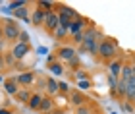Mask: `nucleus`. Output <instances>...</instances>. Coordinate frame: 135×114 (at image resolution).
Returning <instances> with one entry per match:
<instances>
[{
	"instance_id": "2eb2a0df",
	"label": "nucleus",
	"mask_w": 135,
	"mask_h": 114,
	"mask_svg": "<svg viewBox=\"0 0 135 114\" xmlns=\"http://www.w3.org/2000/svg\"><path fill=\"white\" fill-rule=\"evenodd\" d=\"M42 99H45V97H42L41 93H33V97H31V101L27 103V106H29L31 110H39V108H41V103H42Z\"/></svg>"
},
{
	"instance_id": "1a4fd4ad",
	"label": "nucleus",
	"mask_w": 135,
	"mask_h": 114,
	"mask_svg": "<svg viewBox=\"0 0 135 114\" xmlns=\"http://www.w3.org/2000/svg\"><path fill=\"white\" fill-rule=\"evenodd\" d=\"M85 101H87V99L83 97L81 91H77V89H75V91H70V103L75 106V108H79V106H85Z\"/></svg>"
},
{
	"instance_id": "aec40b11",
	"label": "nucleus",
	"mask_w": 135,
	"mask_h": 114,
	"mask_svg": "<svg viewBox=\"0 0 135 114\" xmlns=\"http://www.w3.org/2000/svg\"><path fill=\"white\" fill-rule=\"evenodd\" d=\"M37 6H39V10H42V12H54L52 8H54V2H50V0H39L37 2Z\"/></svg>"
},
{
	"instance_id": "58836bf2",
	"label": "nucleus",
	"mask_w": 135,
	"mask_h": 114,
	"mask_svg": "<svg viewBox=\"0 0 135 114\" xmlns=\"http://www.w3.org/2000/svg\"><path fill=\"white\" fill-rule=\"evenodd\" d=\"M52 114H66V112H64V110H54Z\"/></svg>"
},
{
	"instance_id": "4c0bfd02",
	"label": "nucleus",
	"mask_w": 135,
	"mask_h": 114,
	"mask_svg": "<svg viewBox=\"0 0 135 114\" xmlns=\"http://www.w3.org/2000/svg\"><path fill=\"white\" fill-rule=\"evenodd\" d=\"M2 50H4V43L0 41V54H2Z\"/></svg>"
},
{
	"instance_id": "6e6552de",
	"label": "nucleus",
	"mask_w": 135,
	"mask_h": 114,
	"mask_svg": "<svg viewBox=\"0 0 135 114\" xmlns=\"http://www.w3.org/2000/svg\"><path fill=\"white\" fill-rule=\"evenodd\" d=\"M99 41L97 39H93V41H83L81 45H79V50H87V52H91V54H99Z\"/></svg>"
},
{
	"instance_id": "412c9836",
	"label": "nucleus",
	"mask_w": 135,
	"mask_h": 114,
	"mask_svg": "<svg viewBox=\"0 0 135 114\" xmlns=\"http://www.w3.org/2000/svg\"><path fill=\"white\" fill-rule=\"evenodd\" d=\"M48 70H50V74H54V75H62L64 74V66H62V62H54V64H50L48 66Z\"/></svg>"
},
{
	"instance_id": "f257e3e1",
	"label": "nucleus",
	"mask_w": 135,
	"mask_h": 114,
	"mask_svg": "<svg viewBox=\"0 0 135 114\" xmlns=\"http://www.w3.org/2000/svg\"><path fill=\"white\" fill-rule=\"evenodd\" d=\"M4 39L6 41H14V43H17V39H20V33H21V27L20 23H17L16 20H4Z\"/></svg>"
},
{
	"instance_id": "4468645a",
	"label": "nucleus",
	"mask_w": 135,
	"mask_h": 114,
	"mask_svg": "<svg viewBox=\"0 0 135 114\" xmlns=\"http://www.w3.org/2000/svg\"><path fill=\"white\" fill-rule=\"evenodd\" d=\"M122 68H124V64H122L120 60H112V62H110V66H108V70H110V75H114V77H118V79H120Z\"/></svg>"
},
{
	"instance_id": "20e7f679",
	"label": "nucleus",
	"mask_w": 135,
	"mask_h": 114,
	"mask_svg": "<svg viewBox=\"0 0 135 114\" xmlns=\"http://www.w3.org/2000/svg\"><path fill=\"white\" fill-rule=\"evenodd\" d=\"M45 27L48 29V31H52V33L60 27V16H58V12H48V14H46Z\"/></svg>"
},
{
	"instance_id": "7c9ffc66",
	"label": "nucleus",
	"mask_w": 135,
	"mask_h": 114,
	"mask_svg": "<svg viewBox=\"0 0 135 114\" xmlns=\"http://www.w3.org/2000/svg\"><path fill=\"white\" fill-rule=\"evenodd\" d=\"M75 114H91V110L87 106H79V108H75Z\"/></svg>"
},
{
	"instance_id": "39448f33",
	"label": "nucleus",
	"mask_w": 135,
	"mask_h": 114,
	"mask_svg": "<svg viewBox=\"0 0 135 114\" xmlns=\"http://www.w3.org/2000/svg\"><path fill=\"white\" fill-rule=\"evenodd\" d=\"M16 81H17V85H21L23 89H27L29 85H33L35 74H33V72H23V74H20V75L16 77Z\"/></svg>"
},
{
	"instance_id": "6ab92c4d",
	"label": "nucleus",
	"mask_w": 135,
	"mask_h": 114,
	"mask_svg": "<svg viewBox=\"0 0 135 114\" xmlns=\"http://www.w3.org/2000/svg\"><path fill=\"white\" fill-rule=\"evenodd\" d=\"M31 91H29V89H20V93L16 95V99L20 101V103H29V101H31Z\"/></svg>"
},
{
	"instance_id": "72a5a7b5",
	"label": "nucleus",
	"mask_w": 135,
	"mask_h": 114,
	"mask_svg": "<svg viewBox=\"0 0 135 114\" xmlns=\"http://www.w3.org/2000/svg\"><path fill=\"white\" fill-rule=\"evenodd\" d=\"M37 52H39V54H46V52H48V50L45 49V46H39V49H37Z\"/></svg>"
},
{
	"instance_id": "a19ab883",
	"label": "nucleus",
	"mask_w": 135,
	"mask_h": 114,
	"mask_svg": "<svg viewBox=\"0 0 135 114\" xmlns=\"http://www.w3.org/2000/svg\"><path fill=\"white\" fill-rule=\"evenodd\" d=\"M133 104H135V101H133Z\"/></svg>"
},
{
	"instance_id": "cd10ccee",
	"label": "nucleus",
	"mask_w": 135,
	"mask_h": 114,
	"mask_svg": "<svg viewBox=\"0 0 135 114\" xmlns=\"http://www.w3.org/2000/svg\"><path fill=\"white\" fill-rule=\"evenodd\" d=\"M17 43H25V45H29V33L21 29V33H20V39H17Z\"/></svg>"
},
{
	"instance_id": "f8f14e48",
	"label": "nucleus",
	"mask_w": 135,
	"mask_h": 114,
	"mask_svg": "<svg viewBox=\"0 0 135 114\" xmlns=\"http://www.w3.org/2000/svg\"><path fill=\"white\" fill-rule=\"evenodd\" d=\"M42 114H52L54 112V101L50 97H45L42 99V103H41V108H39Z\"/></svg>"
},
{
	"instance_id": "5701e85b",
	"label": "nucleus",
	"mask_w": 135,
	"mask_h": 114,
	"mask_svg": "<svg viewBox=\"0 0 135 114\" xmlns=\"http://www.w3.org/2000/svg\"><path fill=\"white\" fill-rule=\"evenodd\" d=\"M118 81H120L118 77H114V75H110V74H108V87H110V93H112V95L116 93V87H118Z\"/></svg>"
},
{
	"instance_id": "b1692460",
	"label": "nucleus",
	"mask_w": 135,
	"mask_h": 114,
	"mask_svg": "<svg viewBox=\"0 0 135 114\" xmlns=\"http://www.w3.org/2000/svg\"><path fill=\"white\" fill-rule=\"evenodd\" d=\"M87 89H91V81H89V79L77 81V91H87Z\"/></svg>"
},
{
	"instance_id": "a211bd4d",
	"label": "nucleus",
	"mask_w": 135,
	"mask_h": 114,
	"mask_svg": "<svg viewBox=\"0 0 135 114\" xmlns=\"http://www.w3.org/2000/svg\"><path fill=\"white\" fill-rule=\"evenodd\" d=\"M46 91H48V95H56V93H60L58 81L54 79V77H48V79H46Z\"/></svg>"
},
{
	"instance_id": "f704fd0d",
	"label": "nucleus",
	"mask_w": 135,
	"mask_h": 114,
	"mask_svg": "<svg viewBox=\"0 0 135 114\" xmlns=\"http://www.w3.org/2000/svg\"><path fill=\"white\" fill-rule=\"evenodd\" d=\"M68 64H70V66H77V64H79V58L75 56V58H73V60H71V62H68Z\"/></svg>"
},
{
	"instance_id": "ea45409f",
	"label": "nucleus",
	"mask_w": 135,
	"mask_h": 114,
	"mask_svg": "<svg viewBox=\"0 0 135 114\" xmlns=\"http://www.w3.org/2000/svg\"><path fill=\"white\" fill-rule=\"evenodd\" d=\"M131 72H133V79H135V64L131 66Z\"/></svg>"
},
{
	"instance_id": "4be33fe9",
	"label": "nucleus",
	"mask_w": 135,
	"mask_h": 114,
	"mask_svg": "<svg viewBox=\"0 0 135 114\" xmlns=\"http://www.w3.org/2000/svg\"><path fill=\"white\" fill-rule=\"evenodd\" d=\"M120 79H124V81H129V79H133L131 66H126V64H124V68H122V74H120Z\"/></svg>"
},
{
	"instance_id": "c9c22d12",
	"label": "nucleus",
	"mask_w": 135,
	"mask_h": 114,
	"mask_svg": "<svg viewBox=\"0 0 135 114\" xmlns=\"http://www.w3.org/2000/svg\"><path fill=\"white\" fill-rule=\"evenodd\" d=\"M0 114H12V112H10L8 108H0Z\"/></svg>"
},
{
	"instance_id": "393cba45",
	"label": "nucleus",
	"mask_w": 135,
	"mask_h": 114,
	"mask_svg": "<svg viewBox=\"0 0 135 114\" xmlns=\"http://www.w3.org/2000/svg\"><path fill=\"white\" fill-rule=\"evenodd\" d=\"M120 108L124 110V112H129V114H131V112L135 110V104H133V103H127V101H124V103L120 104Z\"/></svg>"
},
{
	"instance_id": "bb28decb",
	"label": "nucleus",
	"mask_w": 135,
	"mask_h": 114,
	"mask_svg": "<svg viewBox=\"0 0 135 114\" xmlns=\"http://www.w3.org/2000/svg\"><path fill=\"white\" fill-rule=\"evenodd\" d=\"M68 33H70V31H68V29H64V27H58L56 31H54V37H56V39H64V37H66Z\"/></svg>"
},
{
	"instance_id": "9d476101",
	"label": "nucleus",
	"mask_w": 135,
	"mask_h": 114,
	"mask_svg": "<svg viewBox=\"0 0 135 114\" xmlns=\"http://www.w3.org/2000/svg\"><path fill=\"white\" fill-rule=\"evenodd\" d=\"M31 21L35 23V25H45V21H46V12L35 8L33 14H31Z\"/></svg>"
},
{
	"instance_id": "f3484780",
	"label": "nucleus",
	"mask_w": 135,
	"mask_h": 114,
	"mask_svg": "<svg viewBox=\"0 0 135 114\" xmlns=\"http://www.w3.org/2000/svg\"><path fill=\"white\" fill-rule=\"evenodd\" d=\"M60 16H66V17H70V20L73 21V20H77V12L73 10V8H70V6H62V8H60V12H58Z\"/></svg>"
},
{
	"instance_id": "7ed1b4c3",
	"label": "nucleus",
	"mask_w": 135,
	"mask_h": 114,
	"mask_svg": "<svg viewBox=\"0 0 135 114\" xmlns=\"http://www.w3.org/2000/svg\"><path fill=\"white\" fill-rule=\"evenodd\" d=\"M56 56H58L60 62H71V60L77 56V50L73 49V46H60Z\"/></svg>"
},
{
	"instance_id": "c85d7f7f",
	"label": "nucleus",
	"mask_w": 135,
	"mask_h": 114,
	"mask_svg": "<svg viewBox=\"0 0 135 114\" xmlns=\"http://www.w3.org/2000/svg\"><path fill=\"white\" fill-rule=\"evenodd\" d=\"M58 87H60V93H70V85L66 81H58Z\"/></svg>"
},
{
	"instance_id": "423d86ee",
	"label": "nucleus",
	"mask_w": 135,
	"mask_h": 114,
	"mask_svg": "<svg viewBox=\"0 0 135 114\" xmlns=\"http://www.w3.org/2000/svg\"><path fill=\"white\" fill-rule=\"evenodd\" d=\"M85 27H87L85 17H77V20H73L71 21V27H70L71 37H73V35H79V33H85Z\"/></svg>"
},
{
	"instance_id": "9b49d317",
	"label": "nucleus",
	"mask_w": 135,
	"mask_h": 114,
	"mask_svg": "<svg viewBox=\"0 0 135 114\" xmlns=\"http://www.w3.org/2000/svg\"><path fill=\"white\" fill-rule=\"evenodd\" d=\"M4 91L8 93V95H12V97H16V95L20 93V85H17V81H16V79H6Z\"/></svg>"
},
{
	"instance_id": "f03ea898",
	"label": "nucleus",
	"mask_w": 135,
	"mask_h": 114,
	"mask_svg": "<svg viewBox=\"0 0 135 114\" xmlns=\"http://www.w3.org/2000/svg\"><path fill=\"white\" fill-rule=\"evenodd\" d=\"M116 52H118V45H116L114 41H108V39L100 41V45H99V56L100 58L110 60V58L116 56Z\"/></svg>"
},
{
	"instance_id": "c756f323",
	"label": "nucleus",
	"mask_w": 135,
	"mask_h": 114,
	"mask_svg": "<svg viewBox=\"0 0 135 114\" xmlns=\"http://www.w3.org/2000/svg\"><path fill=\"white\" fill-rule=\"evenodd\" d=\"M4 60H6V64H16L17 60H16V56L12 54V52H8V54H4Z\"/></svg>"
},
{
	"instance_id": "473e14b6",
	"label": "nucleus",
	"mask_w": 135,
	"mask_h": 114,
	"mask_svg": "<svg viewBox=\"0 0 135 114\" xmlns=\"http://www.w3.org/2000/svg\"><path fill=\"white\" fill-rule=\"evenodd\" d=\"M6 68V60H4V54H0V72Z\"/></svg>"
},
{
	"instance_id": "0eeeda50",
	"label": "nucleus",
	"mask_w": 135,
	"mask_h": 114,
	"mask_svg": "<svg viewBox=\"0 0 135 114\" xmlns=\"http://www.w3.org/2000/svg\"><path fill=\"white\" fill-rule=\"evenodd\" d=\"M31 50V45H25V43H16L14 49H12V54L16 56V60H21L27 52Z\"/></svg>"
},
{
	"instance_id": "dca6fc26",
	"label": "nucleus",
	"mask_w": 135,
	"mask_h": 114,
	"mask_svg": "<svg viewBox=\"0 0 135 114\" xmlns=\"http://www.w3.org/2000/svg\"><path fill=\"white\" fill-rule=\"evenodd\" d=\"M126 101H127V103H133V101H135V79H129V81H127Z\"/></svg>"
},
{
	"instance_id": "a878e982",
	"label": "nucleus",
	"mask_w": 135,
	"mask_h": 114,
	"mask_svg": "<svg viewBox=\"0 0 135 114\" xmlns=\"http://www.w3.org/2000/svg\"><path fill=\"white\" fill-rule=\"evenodd\" d=\"M73 77H75V81H81V79H89L87 74H85L83 70H75L73 72Z\"/></svg>"
},
{
	"instance_id": "e433bc0d",
	"label": "nucleus",
	"mask_w": 135,
	"mask_h": 114,
	"mask_svg": "<svg viewBox=\"0 0 135 114\" xmlns=\"http://www.w3.org/2000/svg\"><path fill=\"white\" fill-rule=\"evenodd\" d=\"M2 39H4V29L0 27V41H2Z\"/></svg>"
},
{
	"instance_id": "ddd939ff",
	"label": "nucleus",
	"mask_w": 135,
	"mask_h": 114,
	"mask_svg": "<svg viewBox=\"0 0 135 114\" xmlns=\"http://www.w3.org/2000/svg\"><path fill=\"white\" fill-rule=\"evenodd\" d=\"M14 17H16V21H17V20H21V21L29 23V21H31V16H29V8H25V6H23V8L16 10V12H14Z\"/></svg>"
},
{
	"instance_id": "2f4dec72",
	"label": "nucleus",
	"mask_w": 135,
	"mask_h": 114,
	"mask_svg": "<svg viewBox=\"0 0 135 114\" xmlns=\"http://www.w3.org/2000/svg\"><path fill=\"white\" fill-rule=\"evenodd\" d=\"M54 62H58V56H54V54L46 56V66H50V64H54Z\"/></svg>"
}]
</instances>
